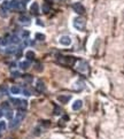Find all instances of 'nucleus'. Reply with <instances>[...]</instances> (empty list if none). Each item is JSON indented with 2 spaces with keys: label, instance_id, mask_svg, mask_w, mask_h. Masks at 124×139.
<instances>
[{
  "label": "nucleus",
  "instance_id": "b1692460",
  "mask_svg": "<svg viewBox=\"0 0 124 139\" xmlns=\"http://www.w3.org/2000/svg\"><path fill=\"white\" fill-rule=\"evenodd\" d=\"M5 129H6V123H5V122H0V132L5 131Z\"/></svg>",
  "mask_w": 124,
  "mask_h": 139
},
{
  "label": "nucleus",
  "instance_id": "7c9ffc66",
  "mask_svg": "<svg viewBox=\"0 0 124 139\" xmlns=\"http://www.w3.org/2000/svg\"><path fill=\"white\" fill-rule=\"evenodd\" d=\"M13 76L14 77H18L20 76V74H18V72H13Z\"/></svg>",
  "mask_w": 124,
  "mask_h": 139
},
{
  "label": "nucleus",
  "instance_id": "1a4fd4ad",
  "mask_svg": "<svg viewBox=\"0 0 124 139\" xmlns=\"http://www.w3.org/2000/svg\"><path fill=\"white\" fill-rule=\"evenodd\" d=\"M30 10H31L32 12V14H38L39 13V6H38V4L37 3H33L31 5V7H30Z\"/></svg>",
  "mask_w": 124,
  "mask_h": 139
},
{
  "label": "nucleus",
  "instance_id": "4468645a",
  "mask_svg": "<svg viewBox=\"0 0 124 139\" xmlns=\"http://www.w3.org/2000/svg\"><path fill=\"white\" fill-rule=\"evenodd\" d=\"M10 92H11V94H18V93L21 92V89L18 87V86H11Z\"/></svg>",
  "mask_w": 124,
  "mask_h": 139
},
{
  "label": "nucleus",
  "instance_id": "4be33fe9",
  "mask_svg": "<svg viewBox=\"0 0 124 139\" xmlns=\"http://www.w3.org/2000/svg\"><path fill=\"white\" fill-rule=\"evenodd\" d=\"M0 91H1L4 94H7V87H6V85H0Z\"/></svg>",
  "mask_w": 124,
  "mask_h": 139
},
{
  "label": "nucleus",
  "instance_id": "c85d7f7f",
  "mask_svg": "<svg viewBox=\"0 0 124 139\" xmlns=\"http://www.w3.org/2000/svg\"><path fill=\"white\" fill-rule=\"evenodd\" d=\"M60 114V109L57 107H55V115H59Z\"/></svg>",
  "mask_w": 124,
  "mask_h": 139
},
{
  "label": "nucleus",
  "instance_id": "9d476101",
  "mask_svg": "<svg viewBox=\"0 0 124 139\" xmlns=\"http://www.w3.org/2000/svg\"><path fill=\"white\" fill-rule=\"evenodd\" d=\"M57 100H59L61 104H67V102L70 100V95H60V97L57 98Z\"/></svg>",
  "mask_w": 124,
  "mask_h": 139
},
{
  "label": "nucleus",
  "instance_id": "2eb2a0df",
  "mask_svg": "<svg viewBox=\"0 0 124 139\" xmlns=\"http://www.w3.org/2000/svg\"><path fill=\"white\" fill-rule=\"evenodd\" d=\"M27 107H28V102L25 101V100H21V104H20V106H18V108H20L21 110H25Z\"/></svg>",
  "mask_w": 124,
  "mask_h": 139
},
{
  "label": "nucleus",
  "instance_id": "7ed1b4c3",
  "mask_svg": "<svg viewBox=\"0 0 124 139\" xmlns=\"http://www.w3.org/2000/svg\"><path fill=\"white\" fill-rule=\"evenodd\" d=\"M72 9H73V12H76L77 14H84V13H85L84 6H83L80 3H75V4H72Z\"/></svg>",
  "mask_w": 124,
  "mask_h": 139
},
{
  "label": "nucleus",
  "instance_id": "412c9836",
  "mask_svg": "<svg viewBox=\"0 0 124 139\" xmlns=\"http://www.w3.org/2000/svg\"><path fill=\"white\" fill-rule=\"evenodd\" d=\"M6 52H7V53H8V54H10V53H15V52H16V47H14V46L8 47Z\"/></svg>",
  "mask_w": 124,
  "mask_h": 139
},
{
  "label": "nucleus",
  "instance_id": "aec40b11",
  "mask_svg": "<svg viewBox=\"0 0 124 139\" xmlns=\"http://www.w3.org/2000/svg\"><path fill=\"white\" fill-rule=\"evenodd\" d=\"M36 39L45 40V35H43V33H36Z\"/></svg>",
  "mask_w": 124,
  "mask_h": 139
},
{
  "label": "nucleus",
  "instance_id": "2f4dec72",
  "mask_svg": "<svg viewBox=\"0 0 124 139\" xmlns=\"http://www.w3.org/2000/svg\"><path fill=\"white\" fill-rule=\"evenodd\" d=\"M2 115H4V113H2V110H1V109H0V118L2 117Z\"/></svg>",
  "mask_w": 124,
  "mask_h": 139
},
{
  "label": "nucleus",
  "instance_id": "cd10ccee",
  "mask_svg": "<svg viewBox=\"0 0 124 139\" xmlns=\"http://www.w3.org/2000/svg\"><path fill=\"white\" fill-rule=\"evenodd\" d=\"M34 134H36V136L40 134V129H38V128H37V129H36V132H34Z\"/></svg>",
  "mask_w": 124,
  "mask_h": 139
},
{
  "label": "nucleus",
  "instance_id": "ddd939ff",
  "mask_svg": "<svg viewBox=\"0 0 124 139\" xmlns=\"http://www.w3.org/2000/svg\"><path fill=\"white\" fill-rule=\"evenodd\" d=\"M20 67H21V69H22V70H27L28 68L30 67V62H29V61H24V62H21V63H20Z\"/></svg>",
  "mask_w": 124,
  "mask_h": 139
},
{
  "label": "nucleus",
  "instance_id": "9b49d317",
  "mask_svg": "<svg viewBox=\"0 0 124 139\" xmlns=\"http://www.w3.org/2000/svg\"><path fill=\"white\" fill-rule=\"evenodd\" d=\"M9 36L7 35V36H5V37H2L1 39H0V45H2V46H5V45H7L9 42H10V39H9Z\"/></svg>",
  "mask_w": 124,
  "mask_h": 139
},
{
  "label": "nucleus",
  "instance_id": "393cba45",
  "mask_svg": "<svg viewBox=\"0 0 124 139\" xmlns=\"http://www.w3.org/2000/svg\"><path fill=\"white\" fill-rule=\"evenodd\" d=\"M2 108H5L7 110V109H9V105H8V102H4L2 104Z\"/></svg>",
  "mask_w": 124,
  "mask_h": 139
},
{
  "label": "nucleus",
  "instance_id": "39448f33",
  "mask_svg": "<svg viewBox=\"0 0 124 139\" xmlns=\"http://www.w3.org/2000/svg\"><path fill=\"white\" fill-rule=\"evenodd\" d=\"M36 90H37V92H39V93L44 92V91L46 90V86H45V84H44L43 81H38V82H37V84H36Z\"/></svg>",
  "mask_w": 124,
  "mask_h": 139
},
{
  "label": "nucleus",
  "instance_id": "dca6fc26",
  "mask_svg": "<svg viewBox=\"0 0 124 139\" xmlns=\"http://www.w3.org/2000/svg\"><path fill=\"white\" fill-rule=\"evenodd\" d=\"M10 42L13 43V44H18V43L21 42V39H20V37H18V36L14 35V36H11V37H10Z\"/></svg>",
  "mask_w": 124,
  "mask_h": 139
},
{
  "label": "nucleus",
  "instance_id": "5701e85b",
  "mask_svg": "<svg viewBox=\"0 0 124 139\" xmlns=\"http://www.w3.org/2000/svg\"><path fill=\"white\" fill-rule=\"evenodd\" d=\"M23 94L27 95V97H30V95H31V91L28 90V89H24V90H23Z\"/></svg>",
  "mask_w": 124,
  "mask_h": 139
},
{
  "label": "nucleus",
  "instance_id": "f03ea898",
  "mask_svg": "<svg viewBox=\"0 0 124 139\" xmlns=\"http://www.w3.org/2000/svg\"><path fill=\"white\" fill-rule=\"evenodd\" d=\"M73 27H75L77 30L83 31L85 29V20L80 19V17H77V19L73 20Z\"/></svg>",
  "mask_w": 124,
  "mask_h": 139
},
{
  "label": "nucleus",
  "instance_id": "a211bd4d",
  "mask_svg": "<svg viewBox=\"0 0 124 139\" xmlns=\"http://www.w3.org/2000/svg\"><path fill=\"white\" fill-rule=\"evenodd\" d=\"M49 9H51L49 5H48V4H44V5H43V13L47 14V13L49 12Z\"/></svg>",
  "mask_w": 124,
  "mask_h": 139
},
{
  "label": "nucleus",
  "instance_id": "0eeeda50",
  "mask_svg": "<svg viewBox=\"0 0 124 139\" xmlns=\"http://www.w3.org/2000/svg\"><path fill=\"white\" fill-rule=\"evenodd\" d=\"M82 107H83V102L80 101V100H76V101L72 104V109L73 110H79Z\"/></svg>",
  "mask_w": 124,
  "mask_h": 139
},
{
  "label": "nucleus",
  "instance_id": "f3484780",
  "mask_svg": "<svg viewBox=\"0 0 124 139\" xmlns=\"http://www.w3.org/2000/svg\"><path fill=\"white\" fill-rule=\"evenodd\" d=\"M18 20H20L21 23H29V21H30V19L28 16H25V15H21Z\"/></svg>",
  "mask_w": 124,
  "mask_h": 139
},
{
  "label": "nucleus",
  "instance_id": "6ab92c4d",
  "mask_svg": "<svg viewBox=\"0 0 124 139\" xmlns=\"http://www.w3.org/2000/svg\"><path fill=\"white\" fill-rule=\"evenodd\" d=\"M6 117L8 118V120H11V118H13V110L7 109V110H6Z\"/></svg>",
  "mask_w": 124,
  "mask_h": 139
},
{
  "label": "nucleus",
  "instance_id": "6e6552de",
  "mask_svg": "<svg viewBox=\"0 0 124 139\" xmlns=\"http://www.w3.org/2000/svg\"><path fill=\"white\" fill-rule=\"evenodd\" d=\"M77 69L79 70V71H86V70H87V65H86V62H84V61H80V62L78 63Z\"/></svg>",
  "mask_w": 124,
  "mask_h": 139
},
{
  "label": "nucleus",
  "instance_id": "c756f323",
  "mask_svg": "<svg viewBox=\"0 0 124 139\" xmlns=\"http://www.w3.org/2000/svg\"><path fill=\"white\" fill-rule=\"evenodd\" d=\"M46 4H48V5H51V4H53V0H45Z\"/></svg>",
  "mask_w": 124,
  "mask_h": 139
},
{
  "label": "nucleus",
  "instance_id": "bb28decb",
  "mask_svg": "<svg viewBox=\"0 0 124 139\" xmlns=\"http://www.w3.org/2000/svg\"><path fill=\"white\" fill-rule=\"evenodd\" d=\"M24 78L27 79L28 82H31V81H32V77L30 76V75H25V76H24Z\"/></svg>",
  "mask_w": 124,
  "mask_h": 139
},
{
  "label": "nucleus",
  "instance_id": "20e7f679",
  "mask_svg": "<svg viewBox=\"0 0 124 139\" xmlns=\"http://www.w3.org/2000/svg\"><path fill=\"white\" fill-rule=\"evenodd\" d=\"M59 42H60V44L63 45V46H69V45L71 44V38L69 37V36H62L59 39Z\"/></svg>",
  "mask_w": 124,
  "mask_h": 139
},
{
  "label": "nucleus",
  "instance_id": "f257e3e1",
  "mask_svg": "<svg viewBox=\"0 0 124 139\" xmlns=\"http://www.w3.org/2000/svg\"><path fill=\"white\" fill-rule=\"evenodd\" d=\"M24 116H25L24 110H21V109H20V110L16 113L15 118H14V120L10 122V124H9V128H10V129H15V128H17L18 125H20L21 121L24 118Z\"/></svg>",
  "mask_w": 124,
  "mask_h": 139
},
{
  "label": "nucleus",
  "instance_id": "a878e982",
  "mask_svg": "<svg viewBox=\"0 0 124 139\" xmlns=\"http://www.w3.org/2000/svg\"><path fill=\"white\" fill-rule=\"evenodd\" d=\"M22 37L23 38H28V37H29V32H28V31H23Z\"/></svg>",
  "mask_w": 124,
  "mask_h": 139
},
{
  "label": "nucleus",
  "instance_id": "423d86ee",
  "mask_svg": "<svg viewBox=\"0 0 124 139\" xmlns=\"http://www.w3.org/2000/svg\"><path fill=\"white\" fill-rule=\"evenodd\" d=\"M10 9V4H9L8 0H5V1H2L1 4V10H4V12H7V10Z\"/></svg>",
  "mask_w": 124,
  "mask_h": 139
},
{
  "label": "nucleus",
  "instance_id": "f8f14e48",
  "mask_svg": "<svg viewBox=\"0 0 124 139\" xmlns=\"http://www.w3.org/2000/svg\"><path fill=\"white\" fill-rule=\"evenodd\" d=\"M25 58L28 59V60H33L34 59V52L33 51H28L27 53H25Z\"/></svg>",
  "mask_w": 124,
  "mask_h": 139
}]
</instances>
